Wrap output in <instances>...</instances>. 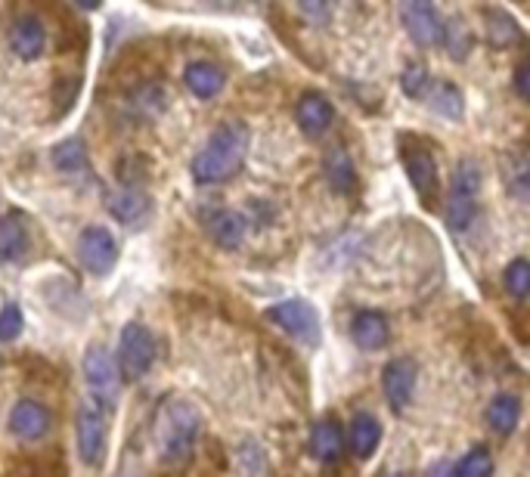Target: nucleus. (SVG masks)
Returning <instances> with one entry per match:
<instances>
[{
	"mask_svg": "<svg viewBox=\"0 0 530 477\" xmlns=\"http://www.w3.org/2000/svg\"><path fill=\"white\" fill-rule=\"evenodd\" d=\"M248 143L252 134L242 121H224L193 158V177L199 183H227L245 165Z\"/></svg>",
	"mask_w": 530,
	"mask_h": 477,
	"instance_id": "f257e3e1",
	"label": "nucleus"
},
{
	"mask_svg": "<svg viewBox=\"0 0 530 477\" xmlns=\"http://www.w3.org/2000/svg\"><path fill=\"white\" fill-rule=\"evenodd\" d=\"M199 425L202 416L193 403H186L180 397L162 403L159 416H155V440H159V453L168 465H180L190 459Z\"/></svg>",
	"mask_w": 530,
	"mask_h": 477,
	"instance_id": "f03ea898",
	"label": "nucleus"
},
{
	"mask_svg": "<svg viewBox=\"0 0 530 477\" xmlns=\"http://www.w3.org/2000/svg\"><path fill=\"white\" fill-rule=\"evenodd\" d=\"M481 165L475 158H462L453 171V189L447 202V224L453 233H465L478 217V193H481Z\"/></svg>",
	"mask_w": 530,
	"mask_h": 477,
	"instance_id": "7ed1b4c3",
	"label": "nucleus"
},
{
	"mask_svg": "<svg viewBox=\"0 0 530 477\" xmlns=\"http://www.w3.org/2000/svg\"><path fill=\"white\" fill-rule=\"evenodd\" d=\"M84 381H87V391L97 406L103 409H112L115 400H118V391H121V372H118V363L115 357L106 351L103 344H90L87 354H84Z\"/></svg>",
	"mask_w": 530,
	"mask_h": 477,
	"instance_id": "20e7f679",
	"label": "nucleus"
},
{
	"mask_svg": "<svg viewBox=\"0 0 530 477\" xmlns=\"http://www.w3.org/2000/svg\"><path fill=\"white\" fill-rule=\"evenodd\" d=\"M118 372L124 378H143L152 363H155V338L143 323H128L121 329V341H118Z\"/></svg>",
	"mask_w": 530,
	"mask_h": 477,
	"instance_id": "39448f33",
	"label": "nucleus"
},
{
	"mask_svg": "<svg viewBox=\"0 0 530 477\" xmlns=\"http://www.w3.org/2000/svg\"><path fill=\"white\" fill-rule=\"evenodd\" d=\"M264 316L276 329H283L286 335H292L304 344H320V316H317L314 304L292 298V301L267 307Z\"/></svg>",
	"mask_w": 530,
	"mask_h": 477,
	"instance_id": "423d86ee",
	"label": "nucleus"
},
{
	"mask_svg": "<svg viewBox=\"0 0 530 477\" xmlns=\"http://www.w3.org/2000/svg\"><path fill=\"white\" fill-rule=\"evenodd\" d=\"M78 456L84 465L97 468L106 456V409L84 400L78 409Z\"/></svg>",
	"mask_w": 530,
	"mask_h": 477,
	"instance_id": "0eeeda50",
	"label": "nucleus"
},
{
	"mask_svg": "<svg viewBox=\"0 0 530 477\" xmlns=\"http://www.w3.org/2000/svg\"><path fill=\"white\" fill-rule=\"evenodd\" d=\"M78 261L90 276H109L118 264V242L106 227H87L78 236Z\"/></svg>",
	"mask_w": 530,
	"mask_h": 477,
	"instance_id": "6e6552de",
	"label": "nucleus"
},
{
	"mask_svg": "<svg viewBox=\"0 0 530 477\" xmlns=\"http://www.w3.org/2000/svg\"><path fill=\"white\" fill-rule=\"evenodd\" d=\"M403 25H407L410 38L419 47H438L444 38V19L438 13V7L428 4V0H410V4L400 7Z\"/></svg>",
	"mask_w": 530,
	"mask_h": 477,
	"instance_id": "1a4fd4ad",
	"label": "nucleus"
},
{
	"mask_svg": "<svg viewBox=\"0 0 530 477\" xmlns=\"http://www.w3.org/2000/svg\"><path fill=\"white\" fill-rule=\"evenodd\" d=\"M416 378H419V366L410 360V357H397L385 366L382 372V388H385V397H388V406L394 412H403L413 400V391H416Z\"/></svg>",
	"mask_w": 530,
	"mask_h": 477,
	"instance_id": "9d476101",
	"label": "nucleus"
},
{
	"mask_svg": "<svg viewBox=\"0 0 530 477\" xmlns=\"http://www.w3.org/2000/svg\"><path fill=\"white\" fill-rule=\"evenodd\" d=\"M10 431L19 440H44L53 431V412L38 400H19L10 412Z\"/></svg>",
	"mask_w": 530,
	"mask_h": 477,
	"instance_id": "9b49d317",
	"label": "nucleus"
},
{
	"mask_svg": "<svg viewBox=\"0 0 530 477\" xmlns=\"http://www.w3.org/2000/svg\"><path fill=\"white\" fill-rule=\"evenodd\" d=\"M403 165H407V177L419 199L431 205L438 199V162H434V155L425 149H403Z\"/></svg>",
	"mask_w": 530,
	"mask_h": 477,
	"instance_id": "f8f14e48",
	"label": "nucleus"
},
{
	"mask_svg": "<svg viewBox=\"0 0 530 477\" xmlns=\"http://www.w3.org/2000/svg\"><path fill=\"white\" fill-rule=\"evenodd\" d=\"M106 208H109V214L118 220V224H124V227H143L146 220H149V214H152V199L143 193L140 186L137 189L124 186V189H118V193L109 196Z\"/></svg>",
	"mask_w": 530,
	"mask_h": 477,
	"instance_id": "ddd939ff",
	"label": "nucleus"
},
{
	"mask_svg": "<svg viewBox=\"0 0 530 477\" xmlns=\"http://www.w3.org/2000/svg\"><path fill=\"white\" fill-rule=\"evenodd\" d=\"M295 118H298L301 131L307 137H323L329 127H332V121H335V109H332V103L323 97V93L310 90V93H304V97L298 100Z\"/></svg>",
	"mask_w": 530,
	"mask_h": 477,
	"instance_id": "4468645a",
	"label": "nucleus"
},
{
	"mask_svg": "<svg viewBox=\"0 0 530 477\" xmlns=\"http://www.w3.org/2000/svg\"><path fill=\"white\" fill-rule=\"evenodd\" d=\"M351 338H354L357 347H363V351H379V347H385L388 338H391L388 316L379 313V310H360V313H354Z\"/></svg>",
	"mask_w": 530,
	"mask_h": 477,
	"instance_id": "2eb2a0df",
	"label": "nucleus"
},
{
	"mask_svg": "<svg viewBox=\"0 0 530 477\" xmlns=\"http://www.w3.org/2000/svg\"><path fill=\"white\" fill-rule=\"evenodd\" d=\"M310 450L323 465H338L341 456L348 450V437L345 428H341L335 419H320L314 425V434H310Z\"/></svg>",
	"mask_w": 530,
	"mask_h": 477,
	"instance_id": "dca6fc26",
	"label": "nucleus"
},
{
	"mask_svg": "<svg viewBox=\"0 0 530 477\" xmlns=\"http://www.w3.org/2000/svg\"><path fill=\"white\" fill-rule=\"evenodd\" d=\"M10 44L19 59H38L47 47V28L38 16H19L10 31Z\"/></svg>",
	"mask_w": 530,
	"mask_h": 477,
	"instance_id": "f3484780",
	"label": "nucleus"
},
{
	"mask_svg": "<svg viewBox=\"0 0 530 477\" xmlns=\"http://www.w3.org/2000/svg\"><path fill=\"white\" fill-rule=\"evenodd\" d=\"M183 81H186V87H190L199 100H214L217 93L224 90L227 75H224L221 66H214V62H208V59H199V62H193V66H186Z\"/></svg>",
	"mask_w": 530,
	"mask_h": 477,
	"instance_id": "a211bd4d",
	"label": "nucleus"
},
{
	"mask_svg": "<svg viewBox=\"0 0 530 477\" xmlns=\"http://www.w3.org/2000/svg\"><path fill=\"white\" fill-rule=\"evenodd\" d=\"M245 217L236 211H217L208 217V233L221 248H239L245 242Z\"/></svg>",
	"mask_w": 530,
	"mask_h": 477,
	"instance_id": "6ab92c4d",
	"label": "nucleus"
},
{
	"mask_svg": "<svg viewBox=\"0 0 530 477\" xmlns=\"http://www.w3.org/2000/svg\"><path fill=\"white\" fill-rule=\"evenodd\" d=\"M28 251V227L19 214L0 217V261H22Z\"/></svg>",
	"mask_w": 530,
	"mask_h": 477,
	"instance_id": "aec40b11",
	"label": "nucleus"
},
{
	"mask_svg": "<svg viewBox=\"0 0 530 477\" xmlns=\"http://www.w3.org/2000/svg\"><path fill=\"white\" fill-rule=\"evenodd\" d=\"M379 440H382V425L376 422V416H369V412H360V416H354L348 447H351V453L357 459H369L372 453H376Z\"/></svg>",
	"mask_w": 530,
	"mask_h": 477,
	"instance_id": "412c9836",
	"label": "nucleus"
},
{
	"mask_svg": "<svg viewBox=\"0 0 530 477\" xmlns=\"http://www.w3.org/2000/svg\"><path fill=\"white\" fill-rule=\"evenodd\" d=\"M323 171H326V180H329V186L335 189V193H351L354 183H357V171H354L351 155L341 149V146H335V149L326 152Z\"/></svg>",
	"mask_w": 530,
	"mask_h": 477,
	"instance_id": "4be33fe9",
	"label": "nucleus"
},
{
	"mask_svg": "<svg viewBox=\"0 0 530 477\" xmlns=\"http://www.w3.org/2000/svg\"><path fill=\"white\" fill-rule=\"evenodd\" d=\"M518 419H521V400L515 394H496L490 400L487 422H490V428L500 434V437H509L518 428Z\"/></svg>",
	"mask_w": 530,
	"mask_h": 477,
	"instance_id": "5701e85b",
	"label": "nucleus"
},
{
	"mask_svg": "<svg viewBox=\"0 0 530 477\" xmlns=\"http://www.w3.org/2000/svg\"><path fill=\"white\" fill-rule=\"evenodd\" d=\"M487 16V41L493 47H512L521 41V25L506 10H484Z\"/></svg>",
	"mask_w": 530,
	"mask_h": 477,
	"instance_id": "b1692460",
	"label": "nucleus"
},
{
	"mask_svg": "<svg viewBox=\"0 0 530 477\" xmlns=\"http://www.w3.org/2000/svg\"><path fill=\"white\" fill-rule=\"evenodd\" d=\"M428 103L431 109H438L441 115L447 118H462L465 112V103H462V90L450 81H438L431 84V93H428Z\"/></svg>",
	"mask_w": 530,
	"mask_h": 477,
	"instance_id": "393cba45",
	"label": "nucleus"
},
{
	"mask_svg": "<svg viewBox=\"0 0 530 477\" xmlns=\"http://www.w3.org/2000/svg\"><path fill=\"white\" fill-rule=\"evenodd\" d=\"M53 165H56V171H62V174H81V171H87V146L81 143V140H66V143H59L56 149H53Z\"/></svg>",
	"mask_w": 530,
	"mask_h": 477,
	"instance_id": "a878e982",
	"label": "nucleus"
},
{
	"mask_svg": "<svg viewBox=\"0 0 530 477\" xmlns=\"http://www.w3.org/2000/svg\"><path fill=\"white\" fill-rule=\"evenodd\" d=\"M441 44H447V50H450V59H465L469 56V50H472V44H475V38H472V28L465 25V19H450V22H444V38H441Z\"/></svg>",
	"mask_w": 530,
	"mask_h": 477,
	"instance_id": "bb28decb",
	"label": "nucleus"
},
{
	"mask_svg": "<svg viewBox=\"0 0 530 477\" xmlns=\"http://www.w3.org/2000/svg\"><path fill=\"white\" fill-rule=\"evenodd\" d=\"M493 474V456L487 447H475L456 465V477H490Z\"/></svg>",
	"mask_w": 530,
	"mask_h": 477,
	"instance_id": "cd10ccee",
	"label": "nucleus"
},
{
	"mask_svg": "<svg viewBox=\"0 0 530 477\" xmlns=\"http://www.w3.org/2000/svg\"><path fill=\"white\" fill-rule=\"evenodd\" d=\"M506 289L512 298L524 301L527 292H530V264L524 258H515L509 267H506Z\"/></svg>",
	"mask_w": 530,
	"mask_h": 477,
	"instance_id": "c85d7f7f",
	"label": "nucleus"
},
{
	"mask_svg": "<svg viewBox=\"0 0 530 477\" xmlns=\"http://www.w3.org/2000/svg\"><path fill=\"white\" fill-rule=\"evenodd\" d=\"M428 69L422 66V62H410L407 69H403V75H400V87H403V93L407 97H413V100H419V97H425V90H428Z\"/></svg>",
	"mask_w": 530,
	"mask_h": 477,
	"instance_id": "c756f323",
	"label": "nucleus"
},
{
	"mask_svg": "<svg viewBox=\"0 0 530 477\" xmlns=\"http://www.w3.org/2000/svg\"><path fill=\"white\" fill-rule=\"evenodd\" d=\"M506 183L518 199H527V158L524 152H515L512 162H506Z\"/></svg>",
	"mask_w": 530,
	"mask_h": 477,
	"instance_id": "7c9ffc66",
	"label": "nucleus"
},
{
	"mask_svg": "<svg viewBox=\"0 0 530 477\" xmlns=\"http://www.w3.org/2000/svg\"><path fill=\"white\" fill-rule=\"evenodd\" d=\"M22 310L19 304H7L4 310H0V341H16L22 335Z\"/></svg>",
	"mask_w": 530,
	"mask_h": 477,
	"instance_id": "2f4dec72",
	"label": "nucleus"
},
{
	"mask_svg": "<svg viewBox=\"0 0 530 477\" xmlns=\"http://www.w3.org/2000/svg\"><path fill=\"white\" fill-rule=\"evenodd\" d=\"M527 78H530V66L527 62H521V66L515 69V90H518V97H530V84H527Z\"/></svg>",
	"mask_w": 530,
	"mask_h": 477,
	"instance_id": "473e14b6",
	"label": "nucleus"
},
{
	"mask_svg": "<svg viewBox=\"0 0 530 477\" xmlns=\"http://www.w3.org/2000/svg\"><path fill=\"white\" fill-rule=\"evenodd\" d=\"M425 477H456V465L453 462H438V465H431Z\"/></svg>",
	"mask_w": 530,
	"mask_h": 477,
	"instance_id": "72a5a7b5",
	"label": "nucleus"
},
{
	"mask_svg": "<svg viewBox=\"0 0 530 477\" xmlns=\"http://www.w3.org/2000/svg\"><path fill=\"white\" fill-rule=\"evenodd\" d=\"M382 477H410V474H403V471H388V474H382Z\"/></svg>",
	"mask_w": 530,
	"mask_h": 477,
	"instance_id": "f704fd0d",
	"label": "nucleus"
},
{
	"mask_svg": "<svg viewBox=\"0 0 530 477\" xmlns=\"http://www.w3.org/2000/svg\"><path fill=\"white\" fill-rule=\"evenodd\" d=\"M115 477H137V474H128V471H118Z\"/></svg>",
	"mask_w": 530,
	"mask_h": 477,
	"instance_id": "c9c22d12",
	"label": "nucleus"
}]
</instances>
